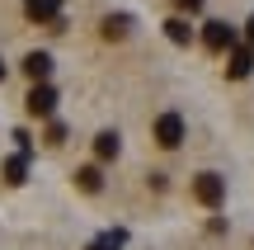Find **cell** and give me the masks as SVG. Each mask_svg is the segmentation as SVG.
<instances>
[{
  "mask_svg": "<svg viewBox=\"0 0 254 250\" xmlns=\"http://www.w3.org/2000/svg\"><path fill=\"white\" fill-rule=\"evenodd\" d=\"M193 198H198L202 208H221V203H226V179H221L217 170L193 175Z\"/></svg>",
  "mask_w": 254,
  "mask_h": 250,
  "instance_id": "obj_1",
  "label": "cell"
},
{
  "mask_svg": "<svg viewBox=\"0 0 254 250\" xmlns=\"http://www.w3.org/2000/svg\"><path fill=\"white\" fill-rule=\"evenodd\" d=\"M24 109L33 113V118H52V113H57V90H52L47 81H33V90H28Z\"/></svg>",
  "mask_w": 254,
  "mask_h": 250,
  "instance_id": "obj_2",
  "label": "cell"
},
{
  "mask_svg": "<svg viewBox=\"0 0 254 250\" xmlns=\"http://www.w3.org/2000/svg\"><path fill=\"white\" fill-rule=\"evenodd\" d=\"M155 142H160L165 151H174L184 142V118L179 113H160V118H155Z\"/></svg>",
  "mask_w": 254,
  "mask_h": 250,
  "instance_id": "obj_3",
  "label": "cell"
},
{
  "mask_svg": "<svg viewBox=\"0 0 254 250\" xmlns=\"http://www.w3.org/2000/svg\"><path fill=\"white\" fill-rule=\"evenodd\" d=\"M202 43H207L212 52H231V47H236V28H231L226 19H212V24L202 28Z\"/></svg>",
  "mask_w": 254,
  "mask_h": 250,
  "instance_id": "obj_4",
  "label": "cell"
},
{
  "mask_svg": "<svg viewBox=\"0 0 254 250\" xmlns=\"http://www.w3.org/2000/svg\"><path fill=\"white\" fill-rule=\"evenodd\" d=\"M24 14L33 19V24H52V28H62V0H24Z\"/></svg>",
  "mask_w": 254,
  "mask_h": 250,
  "instance_id": "obj_5",
  "label": "cell"
},
{
  "mask_svg": "<svg viewBox=\"0 0 254 250\" xmlns=\"http://www.w3.org/2000/svg\"><path fill=\"white\" fill-rule=\"evenodd\" d=\"M250 71H254V43H250V47H231V66H226V76H231V81H245Z\"/></svg>",
  "mask_w": 254,
  "mask_h": 250,
  "instance_id": "obj_6",
  "label": "cell"
},
{
  "mask_svg": "<svg viewBox=\"0 0 254 250\" xmlns=\"http://www.w3.org/2000/svg\"><path fill=\"white\" fill-rule=\"evenodd\" d=\"M0 175H5V184H24V179H28V151L9 156L5 166H0Z\"/></svg>",
  "mask_w": 254,
  "mask_h": 250,
  "instance_id": "obj_7",
  "label": "cell"
},
{
  "mask_svg": "<svg viewBox=\"0 0 254 250\" xmlns=\"http://www.w3.org/2000/svg\"><path fill=\"white\" fill-rule=\"evenodd\" d=\"M24 71H28V81H47L52 57H47V52H28V57H24Z\"/></svg>",
  "mask_w": 254,
  "mask_h": 250,
  "instance_id": "obj_8",
  "label": "cell"
},
{
  "mask_svg": "<svg viewBox=\"0 0 254 250\" xmlns=\"http://www.w3.org/2000/svg\"><path fill=\"white\" fill-rule=\"evenodd\" d=\"M165 33H170V43H179V47H189L193 43V28H189V19H165Z\"/></svg>",
  "mask_w": 254,
  "mask_h": 250,
  "instance_id": "obj_9",
  "label": "cell"
},
{
  "mask_svg": "<svg viewBox=\"0 0 254 250\" xmlns=\"http://www.w3.org/2000/svg\"><path fill=\"white\" fill-rule=\"evenodd\" d=\"M118 147H123V142H118V132H99V137H94V156H99V161H113V156H118Z\"/></svg>",
  "mask_w": 254,
  "mask_h": 250,
  "instance_id": "obj_10",
  "label": "cell"
},
{
  "mask_svg": "<svg viewBox=\"0 0 254 250\" xmlns=\"http://www.w3.org/2000/svg\"><path fill=\"white\" fill-rule=\"evenodd\" d=\"M75 184H80L85 194H99V189H104V175H99V166H80V170H75Z\"/></svg>",
  "mask_w": 254,
  "mask_h": 250,
  "instance_id": "obj_11",
  "label": "cell"
},
{
  "mask_svg": "<svg viewBox=\"0 0 254 250\" xmlns=\"http://www.w3.org/2000/svg\"><path fill=\"white\" fill-rule=\"evenodd\" d=\"M127 24H132L127 14H113V19H104V38H109V43H113V38H127Z\"/></svg>",
  "mask_w": 254,
  "mask_h": 250,
  "instance_id": "obj_12",
  "label": "cell"
},
{
  "mask_svg": "<svg viewBox=\"0 0 254 250\" xmlns=\"http://www.w3.org/2000/svg\"><path fill=\"white\" fill-rule=\"evenodd\" d=\"M123 241H127V232H109V236H99V241H94L90 250H118Z\"/></svg>",
  "mask_w": 254,
  "mask_h": 250,
  "instance_id": "obj_13",
  "label": "cell"
},
{
  "mask_svg": "<svg viewBox=\"0 0 254 250\" xmlns=\"http://www.w3.org/2000/svg\"><path fill=\"white\" fill-rule=\"evenodd\" d=\"M47 142H66V123H47Z\"/></svg>",
  "mask_w": 254,
  "mask_h": 250,
  "instance_id": "obj_14",
  "label": "cell"
},
{
  "mask_svg": "<svg viewBox=\"0 0 254 250\" xmlns=\"http://www.w3.org/2000/svg\"><path fill=\"white\" fill-rule=\"evenodd\" d=\"M174 5H179V9H189V14H193V9H202V0H174Z\"/></svg>",
  "mask_w": 254,
  "mask_h": 250,
  "instance_id": "obj_15",
  "label": "cell"
},
{
  "mask_svg": "<svg viewBox=\"0 0 254 250\" xmlns=\"http://www.w3.org/2000/svg\"><path fill=\"white\" fill-rule=\"evenodd\" d=\"M245 38H250V43H254V19H250V24H245Z\"/></svg>",
  "mask_w": 254,
  "mask_h": 250,
  "instance_id": "obj_16",
  "label": "cell"
},
{
  "mask_svg": "<svg viewBox=\"0 0 254 250\" xmlns=\"http://www.w3.org/2000/svg\"><path fill=\"white\" fill-rule=\"evenodd\" d=\"M0 81H5V62H0Z\"/></svg>",
  "mask_w": 254,
  "mask_h": 250,
  "instance_id": "obj_17",
  "label": "cell"
}]
</instances>
